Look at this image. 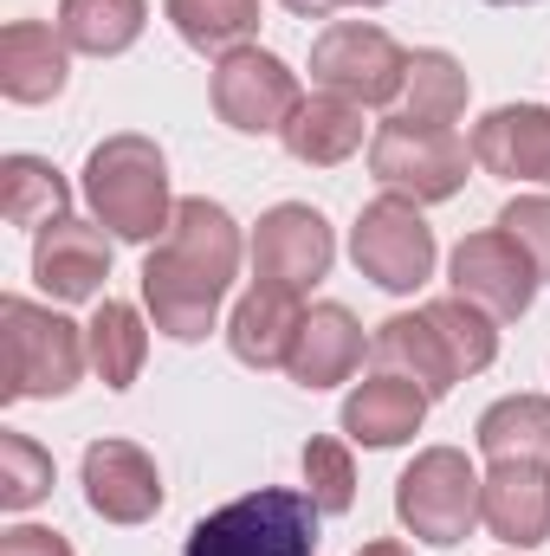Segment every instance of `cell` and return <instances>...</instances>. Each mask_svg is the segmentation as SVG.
<instances>
[{"instance_id": "obj_1", "label": "cell", "mask_w": 550, "mask_h": 556, "mask_svg": "<svg viewBox=\"0 0 550 556\" xmlns=\"http://www.w3.org/2000/svg\"><path fill=\"white\" fill-rule=\"evenodd\" d=\"M240 253H247L240 227L221 201H208V194L175 201L168 233L142 260V304H149L155 330L175 343H201L221 317L227 285L240 278Z\"/></svg>"}, {"instance_id": "obj_2", "label": "cell", "mask_w": 550, "mask_h": 556, "mask_svg": "<svg viewBox=\"0 0 550 556\" xmlns=\"http://www.w3.org/2000/svg\"><path fill=\"white\" fill-rule=\"evenodd\" d=\"M91 363V343L72 317L33 304V298H0V395L7 402H52L72 395Z\"/></svg>"}, {"instance_id": "obj_3", "label": "cell", "mask_w": 550, "mask_h": 556, "mask_svg": "<svg viewBox=\"0 0 550 556\" xmlns=\"http://www.w3.org/2000/svg\"><path fill=\"white\" fill-rule=\"evenodd\" d=\"M85 201H91L98 227H111L117 240H162L168 220H175L162 149L149 137L98 142L91 162H85Z\"/></svg>"}, {"instance_id": "obj_4", "label": "cell", "mask_w": 550, "mask_h": 556, "mask_svg": "<svg viewBox=\"0 0 550 556\" xmlns=\"http://www.w3.org/2000/svg\"><path fill=\"white\" fill-rule=\"evenodd\" d=\"M317 518L324 511L311 505V492L260 485V492L221 505L214 518H201L182 556H317Z\"/></svg>"}, {"instance_id": "obj_5", "label": "cell", "mask_w": 550, "mask_h": 556, "mask_svg": "<svg viewBox=\"0 0 550 556\" xmlns=\"http://www.w3.org/2000/svg\"><path fill=\"white\" fill-rule=\"evenodd\" d=\"M479 485L486 479L466 466L460 446H427V453H414V466L396 479V511H402V525L421 544L453 551L479 525Z\"/></svg>"}, {"instance_id": "obj_6", "label": "cell", "mask_w": 550, "mask_h": 556, "mask_svg": "<svg viewBox=\"0 0 550 556\" xmlns=\"http://www.w3.org/2000/svg\"><path fill=\"white\" fill-rule=\"evenodd\" d=\"M311 85L350 104H396L409 85V52L370 20H337L311 46Z\"/></svg>"}, {"instance_id": "obj_7", "label": "cell", "mask_w": 550, "mask_h": 556, "mask_svg": "<svg viewBox=\"0 0 550 556\" xmlns=\"http://www.w3.org/2000/svg\"><path fill=\"white\" fill-rule=\"evenodd\" d=\"M370 168L389 194H409V201H447L466 188V168H473V142H460L453 130H434V124H409V117H389L376 142H370Z\"/></svg>"}, {"instance_id": "obj_8", "label": "cell", "mask_w": 550, "mask_h": 556, "mask_svg": "<svg viewBox=\"0 0 550 556\" xmlns=\"http://www.w3.org/2000/svg\"><path fill=\"white\" fill-rule=\"evenodd\" d=\"M350 260L383 291H421L434 278V227L421 220V201L376 194L350 227Z\"/></svg>"}, {"instance_id": "obj_9", "label": "cell", "mask_w": 550, "mask_h": 556, "mask_svg": "<svg viewBox=\"0 0 550 556\" xmlns=\"http://www.w3.org/2000/svg\"><path fill=\"white\" fill-rule=\"evenodd\" d=\"M298 104H304L298 72H291L278 52L240 46V52H227L221 72H214V111H221V124L240 130V137H273V130H285Z\"/></svg>"}, {"instance_id": "obj_10", "label": "cell", "mask_w": 550, "mask_h": 556, "mask_svg": "<svg viewBox=\"0 0 550 556\" xmlns=\"http://www.w3.org/2000/svg\"><path fill=\"white\" fill-rule=\"evenodd\" d=\"M538 260L505 233V227H492V233H466L460 247H453V291L466 298V304H479L486 317H525L532 311V298H538Z\"/></svg>"}, {"instance_id": "obj_11", "label": "cell", "mask_w": 550, "mask_h": 556, "mask_svg": "<svg viewBox=\"0 0 550 556\" xmlns=\"http://www.w3.org/2000/svg\"><path fill=\"white\" fill-rule=\"evenodd\" d=\"M330 260H337V240H330V220L317 207L285 201L253 227V285H278V291L304 298L330 273Z\"/></svg>"}, {"instance_id": "obj_12", "label": "cell", "mask_w": 550, "mask_h": 556, "mask_svg": "<svg viewBox=\"0 0 550 556\" xmlns=\"http://www.w3.org/2000/svg\"><path fill=\"white\" fill-rule=\"evenodd\" d=\"M85 498L111 525H149L162 511V472L137 440H91L85 446Z\"/></svg>"}, {"instance_id": "obj_13", "label": "cell", "mask_w": 550, "mask_h": 556, "mask_svg": "<svg viewBox=\"0 0 550 556\" xmlns=\"http://www.w3.org/2000/svg\"><path fill=\"white\" fill-rule=\"evenodd\" d=\"M479 525L512 551H538L550 538V466L499 459L479 485Z\"/></svg>"}, {"instance_id": "obj_14", "label": "cell", "mask_w": 550, "mask_h": 556, "mask_svg": "<svg viewBox=\"0 0 550 556\" xmlns=\"http://www.w3.org/2000/svg\"><path fill=\"white\" fill-rule=\"evenodd\" d=\"M473 162L499 181H545L550 188V111L545 104H505L473 124Z\"/></svg>"}, {"instance_id": "obj_15", "label": "cell", "mask_w": 550, "mask_h": 556, "mask_svg": "<svg viewBox=\"0 0 550 556\" xmlns=\"http://www.w3.org/2000/svg\"><path fill=\"white\" fill-rule=\"evenodd\" d=\"M33 278L59 298V304H85L104 291L111 278V240L85 220H59L33 240Z\"/></svg>"}, {"instance_id": "obj_16", "label": "cell", "mask_w": 550, "mask_h": 556, "mask_svg": "<svg viewBox=\"0 0 550 556\" xmlns=\"http://www.w3.org/2000/svg\"><path fill=\"white\" fill-rule=\"evenodd\" d=\"M363 363V324L343 311V304H311L304 324H298V343H291V382L298 389H337L350 382V369Z\"/></svg>"}, {"instance_id": "obj_17", "label": "cell", "mask_w": 550, "mask_h": 556, "mask_svg": "<svg viewBox=\"0 0 550 556\" xmlns=\"http://www.w3.org/2000/svg\"><path fill=\"white\" fill-rule=\"evenodd\" d=\"M65 52H72V46H65L52 26L13 20V26L0 33V91H7L13 104H52V98L65 91V72H72Z\"/></svg>"}, {"instance_id": "obj_18", "label": "cell", "mask_w": 550, "mask_h": 556, "mask_svg": "<svg viewBox=\"0 0 550 556\" xmlns=\"http://www.w3.org/2000/svg\"><path fill=\"white\" fill-rule=\"evenodd\" d=\"M298 324H304L298 291L253 285V291L234 304L227 343H234V356H240L247 369H285V363H291V343H298Z\"/></svg>"}, {"instance_id": "obj_19", "label": "cell", "mask_w": 550, "mask_h": 556, "mask_svg": "<svg viewBox=\"0 0 550 556\" xmlns=\"http://www.w3.org/2000/svg\"><path fill=\"white\" fill-rule=\"evenodd\" d=\"M370 356H376L383 376H409L414 389H427V402L447 395V389L460 382V369H453V356H447V343H440V330H434L427 311H402V317H389V324L376 330Z\"/></svg>"}, {"instance_id": "obj_20", "label": "cell", "mask_w": 550, "mask_h": 556, "mask_svg": "<svg viewBox=\"0 0 550 556\" xmlns=\"http://www.w3.org/2000/svg\"><path fill=\"white\" fill-rule=\"evenodd\" d=\"M427 420V389H414L409 376H370L350 402H343V433L357 446H402Z\"/></svg>"}, {"instance_id": "obj_21", "label": "cell", "mask_w": 550, "mask_h": 556, "mask_svg": "<svg viewBox=\"0 0 550 556\" xmlns=\"http://www.w3.org/2000/svg\"><path fill=\"white\" fill-rule=\"evenodd\" d=\"M278 137H285V149H291L304 168H337L343 155L363 149V104L317 91V98H304V104L291 111V124H285Z\"/></svg>"}, {"instance_id": "obj_22", "label": "cell", "mask_w": 550, "mask_h": 556, "mask_svg": "<svg viewBox=\"0 0 550 556\" xmlns=\"http://www.w3.org/2000/svg\"><path fill=\"white\" fill-rule=\"evenodd\" d=\"M65 207H72V188H65V175L52 162H39V155H7L0 162V214L13 227L46 233V227L72 220Z\"/></svg>"}, {"instance_id": "obj_23", "label": "cell", "mask_w": 550, "mask_h": 556, "mask_svg": "<svg viewBox=\"0 0 550 556\" xmlns=\"http://www.w3.org/2000/svg\"><path fill=\"white\" fill-rule=\"evenodd\" d=\"M479 453L499 466V459H532L550 466V402L545 395H505L479 415Z\"/></svg>"}, {"instance_id": "obj_24", "label": "cell", "mask_w": 550, "mask_h": 556, "mask_svg": "<svg viewBox=\"0 0 550 556\" xmlns=\"http://www.w3.org/2000/svg\"><path fill=\"white\" fill-rule=\"evenodd\" d=\"M466 72L453 52H409V85L396 98V117L409 124H434V130H453V117L466 111Z\"/></svg>"}, {"instance_id": "obj_25", "label": "cell", "mask_w": 550, "mask_h": 556, "mask_svg": "<svg viewBox=\"0 0 550 556\" xmlns=\"http://www.w3.org/2000/svg\"><path fill=\"white\" fill-rule=\"evenodd\" d=\"M142 20H149L142 0H59V39L72 52H91V59L137 46Z\"/></svg>"}, {"instance_id": "obj_26", "label": "cell", "mask_w": 550, "mask_h": 556, "mask_svg": "<svg viewBox=\"0 0 550 556\" xmlns=\"http://www.w3.org/2000/svg\"><path fill=\"white\" fill-rule=\"evenodd\" d=\"M85 343H91V369L104 376V389H130L142 376V356H149V330H142L137 304H117L104 298L98 317L85 324Z\"/></svg>"}, {"instance_id": "obj_27", "label": "cell", "mask_w": 550, "mask_h": 556, "mask_svg": "<svg viewBox=\"0 0 550 556\" xmlns=\"http://www.w3.org/2000/svg\"><path fill=\"white\" fill-rule=\"evenodd\" d=\"M168 20L175 33L195 46V52H240L253 33H260V0H168Z\"/></svg>"}, {"instance_id": "obj_28", "label": "cell", "mask_w": 550, "mask_h": 556, "mask_svg": "<svg viewBox=\"0 0 550 556\" xmlns=\"http://www.w3.org/2000/svg\"><path fill=\"white\" fill-rule=\"evenodd\" d=\"M427 317H434V330H440V343H447L460 382L479 376V369H492V356H499V317H486V311L466 304L460 291H453V298H434Z\"/></svg>"}, {"instance_id": "obj_29", "label": "cell", "mask_w": 550, "mask_h": 556, "mask_svg": "<svg viewBox=\"0 0 550 556\" xmlns=\"http://www.w3.org/2000/svg\"><path fill=\"white\" fill-rule=\"evenodd\" d=\"M52 492V453L26 433H0V511H33Z\"/></svg>"}, {"instance_id": "obj_30", "label": "cell", "mask_w": 550, "mask_h": 556, "mask_svg": "<svg viewBox=\"0 0 550 556\" xmlns=\"http://www.w3.org/2000/svg\"><path fill=\"white\" fill-rule=\"evenodd\" d=\"M304 492H311V505L324 511V518H343L350 505H357V459H350V446L343 440H311L304 446Z\"/></svg>"}, {"instance_id": "obj_31", "label": "cell", "mask_w": 550, "mask_h": 556, "mask_svg": "<svg viewBox=\"0 0 550 556\" xmlns=\"http://www.w3.org/2000/svg\"><path fill=\"white\" fill-rule=\"evenodd\" d=\"M499 227H505V233L538 260V273L550 278V194H518V201H505Z\"/></svg>"}, {"instance_id": "obj_32", "label": "cell", "mask_w": 550, "mask_h": 556, "mask_svg": "<svg viewBox=\"0 0 550 556\" xmlns=\"http://www.w3.org/2000/svg\"><path fill=\"white\" fill-rule=\"evenodd\" d=\"M0 556H72V544L59 531H46V525H13L0 538Z\"/></svg>"}, {"instance_id": "obj_33", "label": "cell", "mask_w": 550, "mask_h": 556, "mask_svg": "<svg viewBox=\"0 0 550 556\" xmlns=\"http://www.w3.org/2000/svg\"><path fill=\"white\" fill-rule=\"evenodd\" d=\"M278 7H285V13H298V20H324L337 0H278Z\"/></svg>"}, {"instance_id": "obj_34", "label": "cell", "mask_w": 550, "mask_h": 556, "mask_svg": "<svg viewBox=\"0 0 550 556\" xmlns=\"http://www.w3.org/2000/svg\"><path fill=\"white\" fill-rule=\"evenodd\" d=\"M357 556H414L409 544H396V538H376V544H363Z\"/></svg>"}, {"instance_id": "obj_35", "label": "cell", "mask_w": 550, "mask_h": 556, "mask_svg": "<svg viewBox=\"0 0 550 556\" xmlns=\"http://www.w3.org/2000/svg\"><path fill=\"white\" fill-rule=\"evenodd\" d=\"M337 7H383V0H337Z\"/></svg>"}, {"instance_id": "obj_36", "label": "cell", "mask_w": 550, "mask_h": 556, "mask_svg": "<svg viewBox=\"0 0 550 556\" xmlns=\"http://www.w3.org/2000/svg\"><path fill=\"white\" fill-rule=\"evenodd\" d=\"M492 7H532V0H492Z\"/></svg>"}]
</instances>
